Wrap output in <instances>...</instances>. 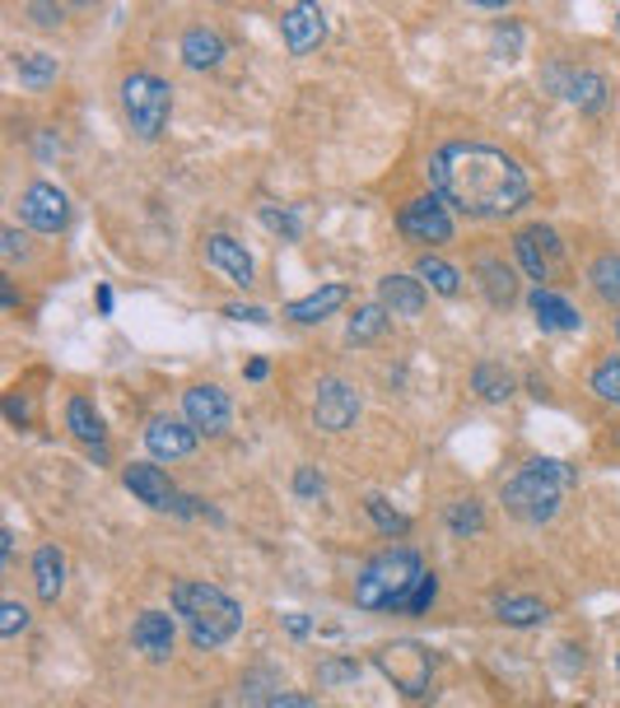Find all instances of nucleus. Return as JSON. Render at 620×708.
Returning a JSON list of instances; mask_svg holds the SVG:
<instances>
[{
  "mask_svg": "<svg viewBox=\"0 0 620 708\" xmlns=\"http://www.w3.org/2000/svg\"><path fill=\"white\" fill-rule=\"evenodd\" d=\"M378 303L397 318H420L430 308V289H424L420 275H383L378 280Z\"/></svg>",
  "mask_w": 620,
  "mask_h": 708,
  "instance_id": "16",
  "label": "nucleus"
},
{
  "mask_svg": "<svg viewBox=\"0 0 620 708\" xmlns=\"http://www.w3.org/2000/svg\"><path fill=\"white\" fill-rule=\"evenodd\" d=\"M532 233H536V243L541 247H546V257H551V266L560 270V266H565V239H560V233L546 224V220H541V224H528Z\"/></svg>",
  "mask_w": 620,
  "mask_h": 708,
  "instance_id": "41",
  "label": "nucleus"
},
{
  "mask_svg": "<svg viewBox=\"0 0 620 708\" xmlns=\"http://www.w3.org/2000/svg\"><path fill=\"white\" fill-rule=\"evenodd\" d=\"M182 420L197 429L201 439H220V434H229V424H234V401H229L224 387L197 383L182 391Z\"/></svg>",
  "mask_w": 620,
  "mask_h": 708,
  "instance_id": "9",
  "label": "nucleus"
},
{
  "mask_svg": "<svg viewBox=\"0 0 620 708\" xmlns=\"http://www.w3.org/2000/svg\"><path fill=\"white\" fill-rule=\"evenodd\" d=\"M280 37H285V52L289 56H308L326 43V14L313 5V0H299L280 14Z\"/></svg>",
  "mask_w": 620,
  "mask_h": 708,
  "instance_id": "12",
  "label": "nucleus"
},
{
  "mask_svg": "<svg viewBox=\"0 0 620 708\" xmlns=\"http://www.w3.org/2000/svg\"><path fill=\"white\" fill-rule=\"evenodd\" d=\"M351 299V285H322V289H313L308 299H295L285 308V318L295 322V327H318V322H326L332 312Z\"/></svg>",
  "mask_w": 620,
  "mask_h": 708,
  "instance_id": "19",
  "label": "nucleus"
},
{
  "mask_svg": "<svg viewBox=\"0 0 620 708\" xmlns=\"http://www.w3.org/2000/svg\"><path fill=\"white\" fill-rule=\"evenodd\" d=\"M522 43H528V29L522 24H495V33H490V52L499 56V62H518L522 56Z\"/></svg>",
  "mask_w": 620,
  "mask_h": 708,
  "instance_id": "34",
  "label": "nucleus"
},
{
  "mask_svg": "<svg viewBox=\"0 0 620 708\" xmlns=\"http://www.w3.org/2000/svg\"><path fill=\"white\" fill-rule=\"evenodd\" d=\"M387 322H392V312H387L378 299L359 303L351 312V322H345V341H351V345H378L387 336Z\"/></svg>",
  "mask_w": 620,
  "mask_h": 708,
  "instance_id": "25",
  "label": "nucleus"
},
{
  "mask_svg": "<svg viewBox=\"0 0 620 708\" xmlns=\"http://www.w3.org/2000/svg\"><path fill=\"white\" fill-rule=\"evenodd\" d=\"M0 252H5V262H29L33 257L29 233L19 229V224H5V229H0Z\"/></svg>",
  "mask_w": 620,
  "mask_h": 708,
  "instance_id": "39",
  "label": "nucleus"
},
{
  "mask_svg": "<svg viewBox=\"0 0 620 708\" xmlns=\"http://www.w3.org/2000/svg\"><path fill=\"white\" fill-rule=\"evenodd\" d=\"M24 629H29V611H24V606H19L14 597H5V601H0V634H5V639H19Z\"/></svg>",
  "mask_w": 620,
  "mask_h": 708,
  "instance_id": "40",
  "label": "nucleus"
},
{
  "mask_svg": "<svg viewBox=\"0 0 620 708\" xmlns=\"http://www.w3.org/2000/svg\"><path fill=\"white\" fill-rule=\"evenodd\" d=\"M509 247H513V266H518L522 275H528V280H532L536 289H541V285H551L555 266H551V257H546V247L536 243V233H532V229H518Z\"/></svg>",
  "mask_w": 620,
  "mask_h": 708,
  "instance_id": "22",
  "label": "nucleus"
},
{
  "mask_svg": "<svg viewBox=\"0 0 620 708\" xmlns=\"http://www.w3.org/2000/svg\"><path fill=\"white\" fill-rule=\"evenodd\" d=\"M364 513L374 518V527L383 531L387 541H401V536H411V518L401 513V508H392L383 495H364Z\"/></svg>",
  "mask_w": 620,
  "mask_h": 708,
  "instance_id": "29",
  "label": "nucleus"
},
{
  "mask_svg": "<svg viewBox=\"0 0 620 708\" xmlns=\"http://www.w3.org/2000/svg\"><path fill=\"white\" fill-rule=\"evenodd\" d=\"M266 708H318V704H313V695H289V690H280Z\"/></svg>",
  "mask_w": 620,
  "mask_h": 708,
  "instance_id": "48",
  "label": "nucleus"
},
{
  "mask_svg": "<svg viewBox=\"0 0 620 708\" xmlns=\"http://www.w3.org/2000/svg\"><path fill=\"white\" fill-rule=\"evenodd\" d=\"M173 639H178V629H173V620L164 611H141L135 624H131V643L141 648L150 662H168Z\"/></svg>",
  "mask_w": 620,
  "mask_h": 708,
  "instance_id": "17",
  "label": "nucleus"
},
{
  "mask_svg": "<svg viewBox=\"0 0 620 708\" xmlns=\"http://www.w3.org/2000/svg\"><path fill=\"white\" fill-rule=\"evenodd\" d=\"M434 601H439V578H434V574H424V583L411 593V601H406V616H424Z\"/></svg>",
  "mask_w": 620,
  "mask_h": 708,
  "instance_id": "43",
  "label": "nucleus"
},
{
  "mask_svg": "<svg viewBox=\"0 0 620 708\" xmlns=\"http://www.w3.org/2000/svg\"><path fill=\"white\" fill-rule=\"evenodd\" d=\"M495 616L509 629H532L541 620H551V606L532 593H503V597H495Z\"/></svg>",
  "mask_w": 620,
  "mask_h": 708,
  "instance_id": "23",
  "label": "nucleus"
},
{
  "mask_svg": "<svg viewBox=\"0 0 620 708\" xmlns=\"http://www.w3.org/2000/svg\"><path fill=\"white\" fill-rule=\"evenodd\" d=\"M588 285L602 294L607 303L620 308V257H616V252H602V257H593V266H588Z\"/></svg>",
  "mask_w": 620,
  "mask_h": 708,
  "instance_id": "31",
  "label": "nucleus"
},
{
  "mask_svg": "<svg viewBox=\"0 0 620 708\" xmlns=\"http://www.w3.org/2000/svg\"><path fill=\"white\" fill-rule=\"evenodd\" d=\"M243 378H247V383H266V378H270V359H247V364H243Z\"/></svg>",
  "mask_w": 620,
  "mask_h": 708,
  "instance_id": "49",
  "label": "nucleus"
},
{
  "mask_svg": "<svg viewBox=\"0 0 620 708\" xmlns=\"http://www.w3.org/2000/svg\"><path fill=\"white\" fill-rule=\"evenodd\" d=\"M224 322H252V327H266L270 312L262 303H229L224 308Z\"/></svg>",
  "mask_w": 620,
  "mask_h": 708,
  "instance_id": "44",
  "label": "nucleus"
},
{
  "mask_svg": "<svg viewBox=\"0 0 620 708\" xmlns=\"http://www.w3.org/2000/svg\"><path fill=\"white\" fill-rule=\"evenodd\" d=\"M257 220L276 233V239H285V243H299L303 239V214L299 210H285V206H276V201H262L257 206Z\"/></svg>",
  "mask_w": 620,
  "mask_h": 708,
  "instance_id": "30",
  "label": "nucleus"
},
{
  "mask_svg": "<svg viewBox=\"0 0 620 708\" xmlns=\"http://www.w3.org/2000/svg\"><path fill=\"white\" fill-rule=\"evenodd\" d=\"M430 187L467 220H509L532 201V177L513 154L480 141H449L430 154Z\"/></svg>",
  "mask_w": 620,
  "mask_h": 708,
  "instance_id": "1",
  "label": "nucleus"
},
{
  "mask_svg": "<svg viewBox=\"0 0 620 708\" xmlns=\"http://www.w3.org/2000/svg\"><path fill=\"white\" fill-rule=\"evenodd\" d=\"M201 257L210 270H220L224 280H234L239 289H252L257 285V266H252V252L234 239V233H210L201 243Z\"/></svg>",
  "mask_w": 620,
  "mask_h": 708,
  "instance_id": "11",
  "label": "nucleus"
},
{
  "mask_svg": "<svg viewBox=\"0 0 620 708\" xmlns=\"http://www.w3.org/2000/svg\"><path fill=\"white\" fill-rule=\"evenodd\" d=\"M224 56H229V43H224L215 29H187L182 33V66L187 70L210 75V70L224 66Z\"/></svg>",
  "mask_w": 620,
  "mask_h": 708,
  "instance_id": "18",
  "label": "nucleus"
},
{
  "mask_svg": "<svg viewBox=\"0 0 620 708\" xmlns=\"http://www.w3.org/2000/svg\"><path fill=\"white\" fill-rule=\"evenodd\" d=\"M29 19H33V24H43V29H56V24H62V10L37 0V5H29Z\"/></svg>",
  "mask_w": 620,
  "mask_h": 708,
  "instance_id": "46",
  "label": "nucleus"
},
{
  "mask_svg": "<svg viewBox=\"0 0 620 708\" xmlns=\"http://www.w3.org/2000/svg\"><path fill=\"white\" fill-rule=\"evenodd\" d=\"M173 611L187 620V639L191 648H201V653H215V648L234 643V634L243 629V606L224 593L215 583H173Z\"/></svg>",
  "mask_w": 620,
  "mask_h": 708,
  "instance_id": "2",
  "label": "nucleus"
},
{
  "mask_svg": "<svg viewBox=\"0 0 620 708\" xmlns=\"http://www.w3.org/2000/svg\"><path fill=\"white\" fill-rule=\"evenodd\" d=\"M616 676H620V653H616Z\"/></svg>",
  "mask_w": 620,
  "mask_h": 708,
  "instance_id": "54",
  "label": "nucleus"
},
{
  "mask_svg": "<svg viewBox=\"0 0 620 708\" xmlns=\"http://www.w3.org/2000/svg\"><path fill=\"white\" fill-rule=\"evenodd\" d=\"M443 527L453 531V536H480L486 531V504H476V499H457V504H449L443 508Z\"/></svg>",
  "mask_w": 620,
  "mask_h": 708,
  "instance_id": "28",
  "label": "nucleus"
},
{
  "mask_svg": "<svg viewBox=\"0 0 620 708\" xmlns=\"http://www.w3.org/2000/svg\"><path fill=\"white\" fill-rule=\"evenodd\" d=\"M14 70H19V80H24L29 89H47L56 85V62L47 52H19L14 56Z\"/></svg>",
  "mask_w": 620,
  "mask_h": 708,
  "instance_id": "32",
  "label": "nucleus"
},
{
  "mask_svg": "<svg viewBox=\"0 0 620 708\" xmlns=\"http://www.w3.org/2000/svg\"><path fill=\"white\" fill-rule=\"evenodd\" d=\"M359 391L336 378V373H326V378H318V391H313V424L322 429V434H345L355 420H359Z\"/></svg>",
  "mask_w": 620,
  "mask_h": 708,
  "instance_id": "10",
  "label": "nucleus"
},
{
  "mask_svg": "<svg viewBox=\"0 0 620 708\" xmlns=\"http://www.w3.org/2000/svg\"><path fill=\"white\" fill-rule=\"evenodd\" d=\"M197 429H191L187 420H173V416H164V420H150L145 424V447H150V462H182V457H191L197 452Z\"/></svg>",
  "mask_w": 620,
  "mask_h": 708,
  "instance_id": "14",
  "label": "nucleus"
},
{
  "mask_svg": "<svg viewBox=\"0 0 620 708\" xmlns=\"http://www.w3.org/2000/svg\"><path fill=\"white\" fill-rule=\"evenodd\" d=\"M33 154H37V159H56V154H62V135L43 131V135H37V141H33Z\"/></svg>",
  "mask_w": 620,
  "mask_h": 708,
  "instance_id": "47",
  "label": "nucleus"
},
{
  "mask_svg": "<svg viewBox=\"0 0 620 708\" xmlns=\"http://www.w3.org/2000/svg\"><path fill=\"white\" fill-rule=\"evenodd\" d=\"M280 624H285V634H289V639H308V634H313V616H303V611H299V616L289 611Z\"/></svg>",
  "mask_w": 620,
  "mask_h": 708,
  "instance_id": "45",
  "label": "nucleus"
},
{
  "mask_svg": "<svg viewBox=\"0 0 620 708\" xmlns=\"http://www.w3.org/2000/svg\"><path fill=\"white\" fill-rule=\"evenodd\" d=\"M616 443H620V439H616Z\"/></svg>",
  "mask_w": 620,
  "mask_h": 708,
  "instance_id": "56",
  "label": "nucleus"
},
{
  "mask_svg": "<svg viewBox=\"0 0 620 708\" xmlns=\"http://www.w3.org/2000/svg\"><path fill=\"white\" fill-rule=\"evenodd\" d=\"M5 416H10V424H14V429H29V416H24V401H19V397H5Z\"/></svg>",
  "mask_w": 620,
  "mask_h": 708,
  "instance_id": "50",
  "label": "nucleus"
},
{
  "mask_svg": "<svg viewBox=\"0 0 620 708\" xmlns=\"http://www.w3.org/2000/svg\"><path fill=\"white\" fill-rule=\"evenodd\" d=\"M472 391L480 401H490V406H503V401H513V391H518V378L503 364L495 359H480L472 368Z\"/></svg>",
  "mask_w": 620,
  "mask_h": 708,
  "instance_id": "24",
  "label": "nucleus"
},
{
  "mask_svg": "<svg viewBox=\"0 0 620 708\" xmlns=\"http://www.w3.org/2000/svg\"><path fill=\"white\" fill-rule=\"evenodd\" d=\"M499 504H503V513H509L513 522L551 527L560 518V508H565V489L551 485V480H541L536 471H528V466H518L513 476L503 480Z\"/></svg>",
  "mask_w": 620,
  "mask_h": 708,
  "instance_id": "5",
  "label": "nucleus"
},
{
  "mask_svg": "<svg viewBox=\"0 0 620 708\" xmlns=\"http://www.w3.org/2000/svg\"><path fill=\"white\" fill-rule=\"evenodd\" d=\"M528 312H532V322L546 331V336H569V331L584 327V318H578V308L569 303V294H560L551 285H541L528 294Z\"/></svg>",
  "mask_w": 620,
  "mask_h": 708,
  "instance_id": "15",
  "label": "nucleus"
},
{
  "mask_svg": "<svg viewBox=\"0 0 620 708\" xmlns=\"http://www.w3.org/2000/svg\"><path fill=\"white\" fill-rule=\"evenodd\" d=\"M424 555L411 545H392V550H378V555L359 568L355 578V606L359 611H397L406 616V601L411 593L424 583Z\"/></svg>",
  "mask_w": 620,
  "mask_h": 708,
  "instance_id": "3",
  "label": "nucleus"
},
{
  "mask_svg": "<svg viewBox=\"0 0 620 708\" xmlns=\"http://www.w3.org/2000/svg\"><path fill=\"white\" fill-rule=\"evenodd\" d=\"M33 587L43 601H62V587H66V550L62 545H37L33 550Z\"/></svg>",
  "mask_w": 620,
  "mask_h": 708,
  "instance_id": "21",
  "label": "nucleus"
},
{
  "mask_svg": "<svg viewBox=\"0 0 620 708\" xmlns=\"http://www.w3.org/2000/svg\"><path fill=\"white\" fill-rule=\"evenodd\" d=\"M574 70H578V66H569V62H546V66H541V89H546L551 98H560V103H569Z\"/></svg>",
  "mask_w": 620,
  "mask_h": 708,
  "instance_id": "35",
  "label": "nucleus"
},
{
  "mask_svg": "<svg viewBox=\"0 0 620 708\" xmlns=\"http://www.w3.org/2000/svg\"><path fill=\"white\" fill-rule=\"evenodd\" d=\"M588 387H593V397H602V401L620 406V354H607V359L593 364Z\"/></svg>",
  "mask_w": 620,
  "mask_h": 708,
  "instance_id": "33",
  "label": "nucleus"
},
{
  "mask_svg": "<svg viewBox=\"0 0 620 708\" xmlns=\"http://www.w3.org/2000/svg\"><path fill=\"white\" fill-rule=\"evenodd\" d=\"M397 229H401V239H411V243H424V247H439V243H449L453 239V210L439 201V196H416V201H406L397 210Z\"/></svg>",
  "mask_w": 620,
  "mask_h": 708,
  "instance_id": "8",
  "label": "nucleus"
},
{
  "mask_svg": "<svg viewBox=\"0 0 620 708\" xmlns=\"http://www.w3.org/2000/svg\"><path fill=\"white\" fill-rule=\"evenodd\" d=\"M19 224L33 229V233H66L70 220H75V206H70V196L56 187V182H29L24 196H19Z\"/></svg>",
  "mask_w": 620,
  "mask_h": 708,
  "instance_id": "7",
  "label": "nucleus"
},
{
  "mask_svg": "<svg viewBox=\"0 0 620 708\" xmlns=\"http://www.w3.org/2000/svg\"><path fill=\"white\" fill-rule=\"evenodd\" d=\"M0 303H5V308H19V294H14V285H10V275L0 280Z\"/></svg>",
  "mask_w": 620,
  "mask_h": 708,
  "instance_id": "51",
  "label": "nucleus"
},
{
  "mask_svg": "<svg viewBox=\"0 0 620 708\" xmlns=\"http://www.w3.org/2000/svg\"><path fill=\"white\" fill-rule=\"evenodd\" d=\"M528 471H536L541 480H551V485H560V489H569V485H578V471L569 466V462H560V457H532V462H522Z\"/></svg>",
  "mask_w": 620,
  "mask_h": 708,
  "instance_id": "38",
  "label": "nucleus"
},
{
  "mask_svg": "<svg viewBox=\"0 0 620 708\" xmlns=\"http://www.w3.org/2000/svg\"><path fill=\"white\" fill-rule=\"evenodd\" d=\"M322 489H326V476L318 466H299L295 471V495L299 499H322Z\"/></svg>",
  "mask_w": 620,
  "mask_h": 708,
  "instance_id": "42",
  "label": "nucleus"
},
{
  "mask_svg": "<svg viewBox=\"0 0 620 708\" xmlns=\"http://www.w3.org/2000/svg\"><path fill=\"white\" fill-rule=\"evenodd\" d=\"M616 29H620V14H616Z\"/></svg>",
  "mask_w": 620,
  "mask_h": 708,
  "instance_id": "55",
  "label": "nucleus"
},
{
  "mask_svg": "<svg viewBox=\"0 0 620 708\" xmlns=\"http://www.w3.org/2000/svg\"><path fill=\"white\" fill-rule=\"evenodd\" d=\"M66 429L75 434V443H85L93 457H103V443H108V424H103V416L93 410V401L89 397H70L66 401Z\"/></svg>",
  "mask_w": 620,
  "mask_h": 708,
  "instance_id": "20",
  "label": "nucleus"
},
{
  "mask_svg": "<svg viewBox=\"0 0 620 708\" xmlns=\"http://www.w3.org/2000/svg\"><path fill=\"white\" fill-rule=\"evenodd\" d=\"M257 695H262V708L280 695V690H276V672H270V666H252L247 681H243V699H247V708H257Z\"/></svg>",
  "mask_w": 620,
  "mask_h": 708,
  "instance_id": "36",
  "label": "nucleus"
},
{
  "mask_svg": "<svg viewBox=\"0 0 620 708\" xmlns=\"http://www.w3.org/2000/svg\"><path fill=\"white\" fill-rule=\"evenodd\" d=\"M472 280L480 289V299L490 308H513L518 303V266L495 257V252H480L472 262Z\"/></svg>",
  "mask_w": 620,
  "mask_h": 708,
  "instance_id": "13",
  "label": "nucleus"
},
{
  "mask_svg": "<svg viewBox=\"0 0 620 708\" xmlns=\"http://www.w3.org/2000/svg\"><path fill=\"white\" fill-rule=\"evenodd\" d=\"M93 299H99V312L108 318V312H112V289H108V285H99V289H93Z\"/></svg>",
  "mask_w": 620,
  "mask_h": 708,
  "instance_id": "52",
  "label": "nucleus"
},
{
  "mask_svg": "<svg viewBox=\"0 0 620 708\" xmlns=\"http://www.w3.org/2000/svg\"><path fill=\"white\" fill-rule=\"evenodd\" d=\"M616 341H620V318H616Z\"/></svg>",
  "mask_w": 620,
  "mask_h": 708,
  "instance_id": "53",
  "label": "nucleus"
},
{
  "mask_svg": "<svg viewBox=\"0 0 620 708\" xmlns=\"http://www.w3.org/2000/svg\"><path fill=\"white\" fill-rule=\"evenodd\" d=\"M607 80H602V70H593V66H578L574 70V89H569V103L584 112V117H602L607 112Z\"/></svg>",
  "mask_w": 620,
  "mask_h": 708,
  "instance_id": "26",
  "label": "nucleus"
},
{
  "mask_svg": "<svg viewBox=\"0 0 620 708\" xmlns=\"http://www.w3.org/2000/svg\"><path fill=\"white\" fill-rule=\"evenodd\" d=\"M318 676H322V685H355L364 676V666H359V657H322Z\"/></svg>",
  "mask_w": 620,
  "mask_h": 708,
  "instance_id": "37",
  "label": "nucleus"
},
{
  "mask_svg": "<svg viewBox=\"0 0 620 708\" xmlns=\"http://www.w3.org/2000/svg\"><path fill=\"white\" fill-rule=\"evenodd\" d=\"M122 112L135 141H159L173 112V89L154 70H126L122 75Z\"/></svg>",
  "mask_w": 620,
  "mask_h": 708,
  "instance_id": "4",
  "label": "nucleus"
},
{
  "mask_svg": "<svg viewBox=\"0 0 620 708\" xmlns=\"http://www.w3.org/2000/svg\"><path fill=\"white\" fill-rule=\"evenodd\" d=\"M374 666H378L387 681H392V690L401 699H424V695H430L434 657H430V648H424V643H416V639L383 643L378 653H374Z\"/></svg>",
  "mask_w": 620,
  "mask_h": 708,
  "instance_id": "6",
  "label": "nucleus"
},
{
  "mask_svg": "<svg viewBox=\"0 0 620 708\" xmlns=\"http://www.w3.org/2000/svg\"><path fill=\"white\" fill-rule=\"evenodd\" d=\"M416 275L424 280V289L439 294V299H457V294H462V270L453 262H443L439 252H424V257H416Z\"/></svg>",
  "mask_w": 620,
  "mask_h": 708,
  "instance_id": "27",
  "label": "nucleus"
}]
</instances>
